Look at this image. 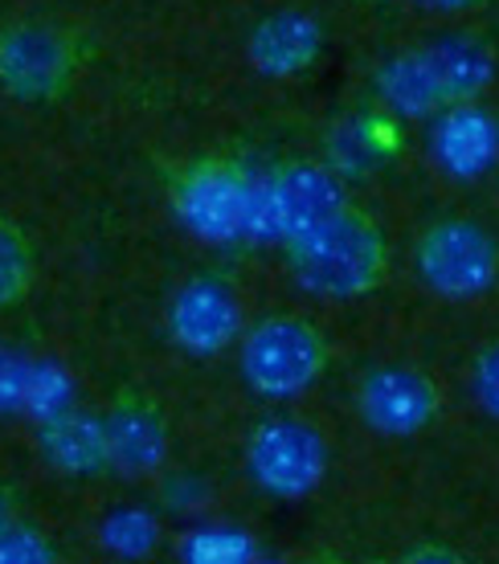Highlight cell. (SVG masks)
Returning <instances> with one entry per match:
<instances>
[{"mask_svg":"<svg viewBox=\"0 0 499 564\" xmlns=\"http://www.w3.org/2000/svg\"><path fill=\"white\" fill-rule=\"evenodd\" d=\"M286 267L312 295H369L386 274V238L369 213L340 205L319 226L286 241Z\"/></svg>","mask_w":499,"mask_h":564,"instance_id":"1","label":"cell"},{"mask_svg":"<svg viewBox=\"0 0 499 564\" xmlns=\"http://www.w3.org/2000/svg\"><path fill=\"white\" fill-rule=\"evenodd\" d=\"M491 83V50L471 37H451L393 57L381 70V95L410 115L443 111Z\"/></svg>","mask_w":499,"mask_h":564,"instance_id":"2","label":"cell"},{"mask_svg":"<svg viewBox=\"0 0 499 564\" xmlns=\"http://www.w3.org/2000/svg\"><path fill=\"white\" fill-rule=\"evenodd\" d=\"M83 66V37L62 21H13L0 29V86L21 102L62 99Z\"/></svg>","mask_w":499,"mask_h":564,"instance_id":"3","label":"cell"},{"mask_svg":"<svg viewBox=\"0 0 499 564\" xmlns=\"http://www.w3.org/2000/svg\"><path fill=\"white\" fill-rule=\"evenodd\" d=\"M328 368V339L303 315H271L242 344V377L262 397H295Z\"/></svg>","mask_w":499,"mask_h":564,"instance_id":"4","label":"cell"},{"mask_svg":"<svg viewBox=\"0 0 499 564\" xmlns=\"http://www.w3.org/2000/svg\"><path fill=\"white\" fill-rule=\"evenodd\" d=\"M414 267L434 295L479 299L499 279V241L471 217H443L417 238Z\"/></svg>","mask_w":499,"mask_h":564,"instance_id":"5","label":"cell"},{"mask_svg":"<svg viewBox=\"0 0 499 564\" xmlns=\"http://www.w3.org/2000/svg\"><path fill=\"white\" fill-rule=\"evenodd\" d=\"M250 479L274 499H300L315 491L328 475V442L307 422L271 417L246 442Z\"/></svg>","mask_w":499,"mask_h":564,"instance_id":"6","label":"cell"},{"mask_svg":"<svg viewBox=\"0 0 499 564\" xmlns=\"http://www.w3.org/2000/svg\"><path fill=\"white\" fill-rule=\"evenodd\" d=\"M340 205H348V200H344L340 181L328 169H319L312 160H291V164L271 172V181L262 188L254 213L262 217L267 234L291 241L300 238L303 229H312L324 217H332Z\"/></svg>","mask_w":499,"mask_h":564,"instance_id":"7","label":"cell"},{"mask_svg":"<svg viewBox=\"0 0 499 564\" xmlns=\"http://www.w3.org/2000/svg\"><path fill=\"white\" fill-rule=\"evenodd\" d=\"M357 405L369 430L389 437H410L434 422V413H438V389L417 368L386 365V368H372L369 377L360 381Z\"/></svg>","mask_w":499,"mask_h":564,"instance_id":"8","label":"cell"},{"mask_svg":"<svg viewBox=\"0 0 499 564\" xmlns=\"http://www.w3.org/2000/svg\"><path fill=\"white\" fill-rule=\"evenodd\" d=\"M102 434H107V466L123 475H148L164 463L169 454V422L164 410L140 389H123L102 413Z\"/></svg>","mask_w":499,"mask_h":564,"instance_id":"9","label":"cell"},{"mask_svg":"<svg viewBox=\"0 0 499 564\" xmlns=\"http://www.w3.org/2000/svg\"><path fill=\"white\" fill-rule=\"evenodd\" d=\"M169 319L181 348L197 356H214L238 332V295H234V286L226 279L197 274V279H188L176 291Z\"/></svg>","mask_w":499,"mask_h":564,"instance_id":"10","label":"cell"},{"mask_svg":"<svg viewBox=\"0 0 499 564\" xmlns=\"http://www.w3.org/2000/svg\"><path fill=\"white\" fill-rule=\"evenodd\" d=\"M181 209L193 221V229L209 234V238H226L242 226L246 213H254V205H250V188L238 172L226 164H200L181 184Z\"/></svg>","mask_w":499,"mask_h":564,"instance_id":"11","label":"cell"},{"mask_svg":"<svg viewBox=\"0 0 499 564\" xmlns=\"http://www.w3.org/2000/svg\"><path fill=\"white\" fill-rule=\"evenodd\" d=\"M250 54H254V62L262 70H271V74L303 70V66L319 54V25L300 13L271 17V21H262V25L254 29Z\"/></svg>","mask_w":499,"mask_h":564,"instance_id":"12","label":"cell"},{"mask_svg":"<svg viewBox=\"0 0 499 564\" xmlns=\"http://www.w3.org/2000/svg\"><path fill=\"white\" fill-rule=\"evenodd\" d=\"M42 446L50 463L62 470H99L107 466V434H102V417L90 413H57L42 430Z\"/></svg>","mask_w":499,"mask_h":564,"instance_id":"13","label":"cell"},{"mask_svg":"<svg viewBox=\"0 0 499 564\" xmlns=\"http://www.w3.org/2000/svg\"><path fill=\"white\" fill-rule=\"evenodd\" d=\"M33 274H37L33 241L25 238V229L17 226V221L0 217V311L17 307L29 295Z\"/></svg>","mask_w":499,"mask_h":564,"instance_id":"14","label":"cell"},{"mask_svg":"<svg viewBox=\"0 0 499 564\" xmlns=\"http://www.w3.org/2000/svg\"><path fill=\"white\" fill-rule=\"evenodd\" d=\"M471 384H475V401L499 422V339L496 344H487L484 352L475 356Z\"/></svg>","mask_w":499,"mask_h":564,"instance_id":"15","label":"cell"},{"mask_svg":"<svg viewBox=\"0 0 499 564\" xmlns=\"http://www.w3.org/2000/svg\"><path fill=\"white\" fill-rule=\"evenodd\" d=\"M50 549L21 523H0V561H45Z\"/></svg>","mask_w":499,"mask_h":564,"instance_id":"16","label":"cell"},{"mask_svg":"<svg viewBox=\"0 0 499 564\" xmlns=\"http://www.w3.org/2000/svg\"><path fill=\"white\" fill-rule=\"evenodd\" d=\"M426 9H438V13H463V9H475L479 0H422Z\"/></svg>","mask_w":499,"mask_h":564,"instance_id":"17","label":"cell"}]
</instances>
